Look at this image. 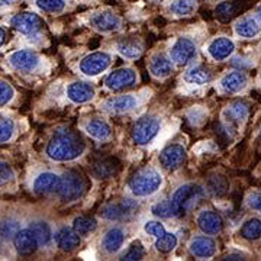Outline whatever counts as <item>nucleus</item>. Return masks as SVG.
I'll return each mask as SVG.
<instances>
[{
  "instance_id": "a211bd4d",
  "label": "nucleus",
  "mask_w": 261,
  "mask_h": 261,
  "mask_svg": "<svg viewBox=\"0 0 261 261\" xmlns=\"http://www.w3.org/2000/svg\"><path fill=\"white\" fill-rule=\"evenodd\" d=\"M174 64L170 57L164 54H155L149 61V71L157 79H166L173 73Z\"/></svg>"
},
{
  "instance_id": "72a5a7b5",
  "label": "nucleus",
  "mask_w": 261,
  "mask_h": 261,
  "mask_svg": "<svg viewBox=\"0 0 261 261\" xmlns=\"http://www.w3.org/2000/svg\"><path fill=\"white\" fill-rule=\"evenodd\" d=\"M176 245H177V237L174 233L166 232L163 237L157 238L155 248H157V251L163 252V254H168L176 248Z\"/></svg>"
},
{
  "instance_id": "58836bf2",
  "label": "nucleus",
  "mask_w": 261,
  "mask_h": 261,
  "mask_svg": "<svg viewBox=\"0 0 261 261\" xmlns=\"http://www.w3.org/2000/svg\"><path fill=\"white\" fill-rule=\"evenodd\" d=\"M207 187H209V192L215 196H222L226 192V180L221 176H215L209 180L207 183Z\"/></svg>"
},
{
  "instance_id": "dca6fc26",
  "label": "nucleus",
  "mask_w": 261,
  "mask_h": 261,
  "mask_svg": "<svg viewBox=\"0 0 261 261\" xmlns=\"http://www.w3.org/2000/svg\"><path fill=\"white\" fill-rule=\"evenodd\" d=\"M67 97L73 103H87L94 97V87L84 82H74L67 87Z\"/></svg>"
},
{
  "instance_id": "39448f33",
  "label": "nucleus",
  "mask_w": 261,
  "mask_h": 261,
  "mask_svg": "<svg viewBox=\"0 0 261 261\" xmlns=\"http://www.w3.org/2000/svg\"><path fill=\"white\" fill-rule=\"evenodd\" d=\"M161 123L154 116H144L135 122L132 128V140L138 145H147L159 135Z\"/></svg>"
},
{
  "instance_id": "e433bc0d",
  "label": "nucleus",
  "mask_w": 261,
  "mask_h": 261,
  "mask_svg": "<svg viewBox=\"0 0 261 261\" xmlns=\"http://www.w3.org/2000/svg\"><path fill=\"white\" fill-rule=\"evenodd\" d=\"M37 6L44 12L60 13L65 8V0H35Z\"/></svg>"
},
{
  "instance_id": "4468645a",
  "label": "nucleus",
  "mask_w": 261,
  "mask_h": 261,
  "mask_svg": "<svg viewBox=\"0 0 261 261\" xmlns=\"http://www.w3.org/2000/svg\"><path fill=\"white\" fill-rule=\"evenodd\" d=\"M233 51H235V44L232 39L226 37L215 38L207 45V54L212 57L215 61H224L232 56Z\"/></svg>"
},
{
  "instance_id": "a878e982",
  "label": "nucleus",
  "mask_w": 261,
  "mask_h": 261,
  "mask_svg": "<svg viewBox=\"0 0 261 261\" xmlns=\"http://www.w3.org/2000/svg\"><path fill=\"white\" fill-rule=\"evenodd\" d=\"M86 130L90 137H93L96 140H106L111 137L112 129H111V125L106 121L102 119H93L86 125Z\"/></svg>"
},
{
  "instance_id": "c03bdc74",
  "label": "nucleus",
  "mask_w": 261,
  "mask_h": 261,
  "mask_svg": "<svg viewBox=\"0 0 261 261\" xmlns=\"http://www.w3.org/2000/svg\"><path fill=\"white\" fill-rule=\"evenodd\" d=\"M15 173L10 167L8 163H3L0 161V185H5V183H9L10 180L13 178Z\"/></svg>"
},
{
  "instance_id": "09e8293b",
  "label": "nucleus",
  "mask_w": 261,
  "mask_h": 261,
  "mask_svg": "<svg viewBox=\"0 0 261 261\" xmlns=\"http://www.w3.org/2000/svg\"><path fill=\"white\" fill-rule=\"evenodd\" d=\"M5 41H6V31L3 28H0V47L5 44Z\"/></svg>"
},
{
  "instance_id": "de8ad7c7",
  "label": "nucleus",
  "mask_w": 261,
  "mask_h": 261,
  "mask_svg": "<svg viewBox=\"0 0 261 261\" xmlns=\"http://www.w3.org/2000/svg\"><path fill=\"white\" fill-rule=\"evenodd\" d=\"M225 260H244V255H241V254H229Z\"/></svg>"
},
{
  "instance_id": "ddd939ff",
  "label": "nucleus",
  "mask_w": 261,
  "mask_h": 261,
  "mask_svg": "<svg viewBox=\"0 0 261 261\" xmlns=\"http://www.w3.org/2000/svg\"><path fill=\"white\" fill-rule=\"evenodd\" d=\"M197 225L207 235H216L224 229V219L218 212L203 211L197 216Z\"/></svg>"
},
{
  "instance_id": "412c9836",
  "label": "nucleus",
  "mask_w": 261,
  "mask_h": 261,
  "mask_svg": "<svg viewBox=\"0 0 261 261\" xmlns=\"http://www.w3.org/2000/svg\"><path fill=\"white\" fill-rule=\"evenodd\" d=\"M137 206L138 205H137L135 202L126 199L123 203H119V205L106 206L100 214H102V216L105 219H109V221H121L123 218H126L129 214H132V211H134Z\"/></svg>"
},
{
  "instance_id": "7ed1b4c3",
  "label": "nucleus",
  "mask_w": 261,
  "mask_h": 261,
  "mask_svg": "<svg viewBox=\"0 0 261 261\" xmlns=\"http://www.w3.org/2000/svg\"><path fill=\"white\" fill-rule=\"evenodd\" d=\"M203 196V189L195 183H186L180 186L171 197V205L176 216L186 215L193 209Z\"/></svg>"
},
{
  "instance_id": "473e14b6",
  "label": "nucleus",
  "mask_w": 261,
  "mask_h": 261,
  "mask_svg": "<svg viewBox=\"0 0 261 261\" xmlns=\"http://www.w3.org/2000/svg\"><path fill=\"white\" fill-rule=\"evenodd\" d=\"M170 10L176 16H189L196 10V0H173Z\"/></svg>"
},
{
  "instance_id": "5701e85b",
  "label": "nucleus",
  "mask_w": 261,
  "mask_h": 261,
  "mask_svg": "<svg viewBox=\"0 0 261 261\" xmlns=\"http://www.w3.org/2000/svg\"><path fill=\"white\" fill-rule=\"evenodd\" d=\"M56 243L61 250H64V251H73V250H75L80 245V235L75 232L74 229L63 226L56 233Z\"/></svg>"
},
{
  "instance_id": "cd10ccee",
  "label": "nucleus",
  "mask_w": 261,
  "mask_h": 261,
  "mask_svg": "<svg viewBox=\"0 0 261 261\" xmlns=\"http://www.w3.org/2000/svg\"><path fill=\"white\" fill-rule=\"evenodd\" d=\"M212 80V74L203 67H193L185 74V82L193 86H205Z\"/></svg>"
},
{
  "instance_id": "423d86ee",
  "label": "nucleus",
  "mask_w": 261,
  "mask_h": 261,
  "mask_svg": "<svg viewBox=\"0 0 261 261\" xmlns=\"http://www.w3.org/2000/svg\"><path fill=\"white\" fill-rule=\"evenodd\" d=\"M112 63V57L111 54L105 53V51H96L89 56H86L80 61V71L83 74L89 75V77H94L105 73L109 65Z\"/></svg>"
},
{
  "instance_id": "6ab92c4d",
  "label": "nucleus",
  "mask_w": 261,
  "mask_h": 261,
  "mask_svg": "<svg viewBox=\"0 0 261 261\" xmlns=\"http://www.w3.org/2000/svg\"><path fill=\"white\" fill-rule=\"evenodd\" d=\"M190 252L199 258H211L216 252V243L209 237H196L190 243Z\"/></svg>"
},
{
  "instance_id": "2f4dec72",
  "label": "nucleus",
  "mask_w": 261,
  "mask_h": 261,
  "mask_svg": "<svg viewBox=\"0 0 261 261\" xmlns=\"http://www.w3.org/2000/svg\"><path fill=\"white\" fill-rule=\"evenodd\" d=\"M116 49L123 58H128V60H135L142 53V47L137 41H122L116 45Z\"/></svg>"
},
{
  "instance_id": "aec40b11",
  "label": "nucleus",
  "mask_w": 261,
  "mask_h": 261,
  "mask_svg": "<svg viewBox=\"0 0 261 261\" xmlns=\"http://www.w3.org/2000/svg\"><path fill=\"white\" fill-rule=\"evenodd\" d=\"M248 84V79L243 71H232L222 77L221 80V87L226 93H240L244 90Z\"/></svg>"
},
{
  "instance_id": "4be33fe9",
  "label": "nucleus",
  "mask_w": 261,
  "mask_h": 261,
  "mask_svg": "<svg viewBox=\"0 0 261 261\" xmlns=\"http://www.w3.org/2000/svg\"><path fill=\"white\" fill-rule=\"evenodd\" d=\"M60 180L61 177H58L54 173H42L39 174L35 181H34V190L38 195H48V193H53L58 190L60 186Z\"/></svg>"
},
{
  "instance_id": "3c124183",
  "label": "nucleus",
  "mask_w": 261,
  "mask_h": 261,
  "mask_svg": "<svg viewBox=\"0 0 261 261\" xmlns=\"http://www.w3.org/2000/svg\"><path fill=\"white\" fill-rule=\"evenodd\" d=\"M257 16H258V19L261 20V5L257 8Z\"/></svg>"
},
{
  "instance_id": "8fccbe9b",
  "label": "nucleus",
  "mask_w": 261,
  "mask_h": 261,
  "mask_svg": "<svg viewBox=\"0 0 261 261\" xmlns=\"http://www.w3.org/2000/svg\"><path fill=\"white\" fill-rule=\"evenodd\" d=\"M16 0H0V8H6V6H10L12 3H15Z\"/></svg>"
},
{
  "instance_id": "6e6552de",
  "label": "nucleus",
  "mask_w": 261,
  "mask_h": 261,
  "mask_svg": "<svg viewBox=\"0 0 261 261\" xmlns=\"http://www.w3.org/2000/svg\"><path fill=\"white\" fill-rule=\"evenodd\" d=\"M185 161H186V149L180 144L167 145L160 152L161 166L166 170H170V171H174V170L181 167L185 164Z\"/></svg>"
},
{
  "instance_id": "bb28decb",
  "label": "nucleus",
  "mask_w": 261,
  "mask_h": 261,
  "mask_svg": "<svg viewBox=\"0 0 261 261\" xmlns=\"http://www.w3.org/2000/svg\"><path fill=\"white\" fill-rule=\"evenodd\" d=\"M118 163L113 159H105L99 160L93 164V173L96 177L99 178H108L112 177L113 174L118 171Z\"/></svg>"
},
{
  "instance_id": "393cba45",
  "label": "nucleus",
  "mask_w": 261,
  "mask_h": 261,
  "mask_svg": "<svg viewBox=\"0 0 261 261\" xmlns=\"http://www.w3.org/2000/svg\"><path fill=\"white\" fill-rule=\"evenodd\" d=\"M123 243H125V233H123L121 228L109 229L105 235V238H103V247L108 252L119 251Z\"/></svg>"
},
{
  "instance_id": "9d476101",
  "label": "nucleus",
  "mask_w": 261,
  "mask_h": 261,
  "mask_svg": "<svg viewBox=\"0 0 261 261\" xmlns=\"http://www.w3.org/2000/svg\"><path fill=\"white\" fill-rule=\"evenodd\" d=\"M137 82V73L134 68H118L106 77L105 84L109 90H122L125 87H130Z\"/></svg>"
},
{
  "instance_id": "4c0bfd02",
  "label": "nucleus",
  "mask_w": 261,
  "mask_h": 261,
  "mask_svg": "<svg viewBox=\"0 0 261 261\" xmlns=\"http://www.w3.org/2000/svg\"><path fill=\"white\" fill-rule=\"evenodd\" d=\"M152 214L155 215V216H159V218H170V216H173L174 215V211H173V205H171V202L170 200H161L159 203H155V205L152 206Z\"/></svg>"
},
{
  "instance_id": "20e7f679",
  "label": "nucleus",
  "mask_w": 261,
  "mask_h": 261,
  "mask_svg": "<svg viewBox=\"0 0 261 261\" xmlns=\"http://www.w3.org/2000/svg\"><path fill=\"white\" fill-rule=\"evenodd\" d=\"M86 190V180L82 174L75 171H65L60 180L58 186V196L63 202H74L79 197H82Z\"/></svg>"
},
{
  "instance_id": "0eeeda50",
  "label": "nucleus",
  "mask_w": 261,
  "mask_h": 261,
  "mask_svg": "<svg viewBox=\"0 0 261 261\" xmlns=\"http://www.w3.org/2000/svg\"><path fill=\"white\" fill-rule=\"evenodd\" d=\"M197 56V47L196 42L189 37L178 38L174 45L170 49V58L173 63L178 65H186L193 61Z\"/></svg>"
},
{
  "instance_id": "79ce46f5",
  "label": "nucleus",
  "mask_w": 261,
  "mask_h": 261,
  "mask_svg": "<svg viewBox=\"0 0 261 261\" xmlns=\"http://www.w3.org/2000/svg\"><path fill=\"white\" fill-rule=\"evenodd\" d=\"M144 254H145L144 247H142L141 244H134V245H130L129 250L122 255V260H126V261L141 260V258L144 257Z\"/></svg>"
},
{
  "instance_id": "f257e3e1",
  "label": "nucleus",
  "mask_w": 261,
  "mask_h": 261,
  "mask_svg": "<svg viewBox=\"0 0 261 261\" xmlns=\"http://www.w3.org/2000/svg\"><path fill=\"white\" fill-rule=\"evenodd\" d=\"M83 138L70 129L58 130L48 142L47 154L54 161H73L79 159L84 151Z\"/></svg>"
},
{
  "instance_id": "f8f14e48",
  "label": "nucleus",
  "mask_w": 261,
  "mask_h": 261,
  "mask_svg": "<svg viewBox=\"0 0 261 261\" xmlns=\"http://www.w3.org/2000/svg\"><path fill=\"white\" fill-rule=\"evenodd\" d=\"M9 61L12 67H15L19 71L31 73V71H34V70L38 68V65H39V57L34 51L19 49V51H15L9 57Z\"/></svg>"
},
{
  "instance_id": "49530a36",
  "label": "nucleus",
  "mask_w": 261,
  "mask_h": 261,
  "mask_svg": "<svg viewBox=\"0 0 261 261\" xmlns=\"http://www.w3.org/2000/svg\"><path fill=\"white\" fill-rule=\"evenodd\" d=\"M248 206L257 211V212H261V193H252L248 197Z\"/></svg>"
},
{
  "instance_id": "ea45409f",
  "label": "nucleus",
  "mask_w": 261,
  "mask_h": 261,
  "mask_svg": "<svg viewBox=\"0 0 261 261\" xmlns=\"http://www.w3.org/2000/svg\"><path fill=\"white\" fill-rule=\"evenodd\" d=\"M13 132H15V123L10 119L0 118V144L9 141L13 137Z\"/></svg>"
},
{
  "instance_id": "1a4fd4ad",
  "label": "nucleus",
  "mask_w": 261,
  "mask_h": 261,
  "mask_svg": "<svg viewBox=\"0 0 261 261\" xmlns=\"http://www.w3.org/2000/svg\"><path fill=\"white\" fill-rule=\"evenodd\" d=\"M90 25L102 34H111V32L121 29L122 20L118 15H115L111 10H102V12L92 15Z\"/></svg>"
},
{
  "instance_id": "c85d7f7f",
  "label": "nucleus",
  "mask_w": 261,
  "mask_h": 261,
  "mask_svg": "<svg viewBox=\"0 0 261 261\" xmlns=\"http://www.w3.org/2000/svg\"><path fill=\"white\" fill-rule=\"evenodd\" d=\"M247 115H248V106L244 102L232 103L224 112L226 121L231 123H241L247 118Z\"/></svg>"
},
{
  "instance_id": "9b49d317",
  "label": "nucleus",
  "mask_w": 261,
  "mask_h": 261,
  "mask_svg": "<svg viewBox=\"0 0 261 261\" xmlns=\"http://www.w3.org/2000/svg\"><path fill=\"white\" fill-rule=\"evenodd\" d=\"M10 25L23 35H32L42 28V20L35 13H19L12 18Z\"/></svg>"
},
{
  "instance_id": "f3484780",
  "label": "nucleus",
  "mask_w": 261,
  "mask_h": 261,
  "mask_svg": "<svg viewBox=\"0 0 261 261\" xmlns=\"http://www.w3.org/2000/svg\"><path fill=\"white\" fill-rule=\"evenodd\" d=\"M140 105V99L134 94H122L118 97H112L105 103V109L113 113L129 112Z\"/></svg>"
},
{
  "instance_id": "f704fd0d",
  "label": "nucleus",
  "mask_w": 261,
  "mask_h": 261,
  "mask_svg": "<svg viewBox=\"0 0 261 261\" xmlns=\"http://www.w3.org/2000/svg\"><path fill=\"white\" fill-rule=\"evenodd\" d=\"M29 228L37 235L38 243L41 245H47L51 241V229H49L48 224H45V222H32L29 225Z\"/></svg>"
},
{
  "instance_id": "a18cd8bd",
  "label": "nucleus",
  "mask_w": 261,
  "mask_h": 261,
  "mask_svg": "<svg viewBox=\"0 0 261 261\" xmlns=\"http://www.w3.org/2000/svg\"><path fill=\"white\" fill-rule=\"evenodd\" d=\"M216 13H218L221 18H229L233 13L232 3H229V2H222V3L216 8Z\"/></svg>"
},
{
  "instance_id": "c756f323",
  "label": "nucleus",
  "mask_w": 261,
  "mask_h": 261,
  "mask_svg": "<svg viewBox=\"0 0 261 261\" xmlns=\"http://www.w3.org/2000/svg\"><path fill=\"white\" fill-rule=\"evenodd\" d=\"M241 237L248 241H255L261 238V219L258 218L248 219L241 228Z\"/></svg>"
},
{
  "instance_id": "7c9ffc66",
  "label": "nucleus",
  "mask_w": 261,
  "mask_h": 261,
  "mask_svg": "<svg viewBox=\"0 0 261 261\" xmlns=\"http://www.w3.org/2000/svg\"><path fill=\"white\" fill-rule=\"evenodd\" d=\"M96 228H97L96 221L93 218H87V216H79L73 222V229L82 237H89L96 231Z\"/></svg>"
},
{
  "instance_id": "37998d69",
  "label": "nucleus",
  "mask_w": 261,
  "mask_h": 261,
  "mask_svg": "<svg viewBox=\"0 0 261 261\" xmlns=\"http://www.w3.org/2000/svg\"><path fill=\"white\" fill-rule=\"evenodd\" d=\"M144 229L148 235H152L155 238H160V237H163L166 233V228L160 221H148L144 226Z\"/></svg>"
},
{
  "instance_id": "2eb2a0df",
  "label": "nucleus",
  "mask_w": 261,
  "mask_h": 261,
  "mask_svg": "<svg viewBox=\"0 0 261 261\" xmlns=\"http://www.w3.org/2000/svg\"><path fill=\"white\" fill-rule=\"evenodd\" d=\"M13 243H15V248L20 255H29L32 252L37 251L38 248V238L37 235L34 233V231L28 228V229H20L15 238H13Z\"/></svg>"
},
{
  "instance_id": "c9c22d12",
  "label": "nucleus",
  "mask_w": 261,
  "mask_h": 261,
  "mask_svg": "<svg viewBox=\"0 0 261 261\" xmlns=\"http://www.w3.org/2000/svg\"><path fill=\"white\" fill-rule=\"evenodd\" d=\"M19 231H20V225L15 219H6L0 224V237L3 240H13Z\"/></svg>"
},
{
  "instance_id": "a19ab883",
  "label": "nucleus",
  "mask_w": 261,
  "mask_h": 261,
  "mask_svg": "<svg viewBox=\"0 0 261 261\" xmlns=\"http://www.w3.org/2000/svg\"><path fill=\"white\" fill-rule=\"evenodd\" d=\"M15 92H13V87L9 83L0 80V106H5L13 99Z\"/></svg>"
},
{
  "instance_id": "f03ea898",
  "label": "nucleus",
  "mask_w": 261,
  "mask_h": 261,
  "mask_svg": "<svg viewBox=\"0 0 261 261\" xmlns=\"http://www.w3.org/2000/svg\"><path fill=\"white\" fill-rule=\"evenodd\" d=\"M163 185V177L154 168H142L130 177L129 186L130 193L137 197H147L159 192Z\"/></svg>"
},
{
  "instance_id": "b1692460",
  "label": "nucleus",
  "mask_w": 261,
  "mask_h": 261,
  "mask_svg": "<svg viewBox=\"0 0 261 261\" xmlns=\"http://www.w3.org/2000/svg\"><path fill=\"white\" fill-rule=\"evenodd\" d=\"M261 32L260 23L254 18H244L237 22L235 34L241 38H254Z\"/></svg>"
}]
</instances>
